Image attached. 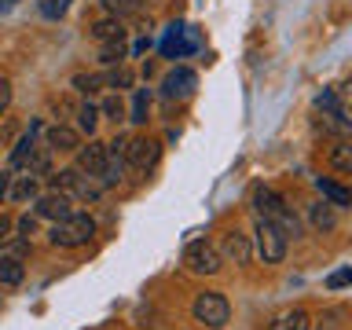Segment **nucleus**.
<instances>
[{
  "mask_svg": "<svg viewBox=\"0 0 352 330\" xmlns=\"http://www.w3.org/2000/svg\"><path fill=\"white\" fill-rule=\"evenodd\" d=\"M253 209H257L261 220H272V224L279 228L286 239H297V235H301V224H297L294 209L286 206L275 191H268V187H257V191H253Z\"/></svg>",
  "mask_w": 352,
  "mask_h": 330,
  "instance_id": "obj_1",
  "label": "nucleus"
},
{
  "mask_svg": "<svg viewBox=\"0 0 352 330\" xmlns=\"http://www.w3.org/2000/svg\"><path fill=\"white\" fill-rule=\"evenodd\" d=\"M92 235H96V220L88 213H70L66 220H59V224L52 228L48 239H52V246H59V250H77Z\"/></svg>",
  "mask_w": 352,
  "mask_h": 330,
  "instance_id": "obj_2",
  "label": "nucleus"
},
{
  "mask_svg": "<svg viewBox=\"0 0 352 330\" xmlns=\"http://www.w3.org/2000/svg\"><path fill=\"white\" fill-rule=\"evenodd\" d=\"M195 319H198L202 327H209V330H224L228 319H231L228 297H224V294H213V290L198 294V297H195Z\"/></svg>",
  "mask_w": 352,
  "mask_h": 330,
  "instance_id": "obj_3",
  "label": "nucleus"
},
{
  "mask_svg": "<svg viewBox=\"0 0 352 330\" xmlns=\"http://www.w3.org/2000/svg\"><path fill=\"white\" fill-rule=\"evenodd\" d=\"M253 235H257V257L264 261V264H279L283 257H286V239L279 228L272 224V220H261L257 217V228H253Z\"/></svg>",
  "mask_w": 352,
  "mask_h": 330,
  "instance_id": "obj_4",
  "label": "nucleus"
},
{
  "mask_svg": "<svg viewBox=\"0 0 352 330\" xmlns=\"http://www.w3.org/2000/svg\"><path fill=\"white\" fill-rule=\"evenodd\" d=\"M184 264L195 275H217L220 268H224V257H220L209 242H191V246L184 250Z\"/></svg>",
  "mask_w": 352,
  "mask_h": 330,
  "instance_id": "obj_5",
  "label": "nucleus"
},
{
  "mask_svg": "<svg viewBox=\"0 0 352 330\" xmlns=\"http://www.w3.org/2000/svg\"><path fill=\"white\" fill-rule=\"evenodd\" d=\"M191 48H198V33L187 30L184 22H173L169 33H165V41H162V52L169 55V59H176V55H187Z\"/></svg>",
  "mask_w": 352,
  "mask_h": 330,
  "instance_id": "obj_6",
  "label": "nucleus"
},
{
  "mask_svg": "<svg viewBox=\"0 0 352 330\" xmlns=\"http://www.w3.org/2000/svg\"><path fill=\"white\" fill-rule=\"evenodd\" d=\"M158 158H162V143L158 140H129L125 162L132 165V169H151Z\"/></svg>",
  "mask_w": 352,
  "mask_h": 330,
  "instance_id": "obj_7",
  "label": "nucleus"
},
{
  "mask_svg": "<svg viewBox=\"0 0 352 330\" xmlns=\"http://www.w3.org/2000/svg\"><path fill=\"white\" fill-rule=\"evenodd\" d=\"M33 213H37L41 220H55V224H59V220H66L74 213V206L63 191H48V195L37 198V209H33Z\"/></svg>",
  "mask_w": 352,
  "mask_h": 330,
  "instance_id": "obj_8",
  "label": "nucleus"
},
{
  "mask_svg": "<svg viewBox=\"0 0 352 330\" xmlns=\"http://www.w3.org/2000/svg\"><path fill=\"white\" fill-rule=\"evenodd\" d=\"M195 85H198L195 70H187V66H176V70L162 81V92H165V99H187V96L195 92Z\"/></svg>",
  "mask_w": 352,
  "mask_h": 330,
  "instance_id": "obj_9",
  "label": "nucleus"
},
{
  "mask_svg": "<svg viewBox=\"0 0 352 330\" xmlns=\"http://www.w3.org/2000/svg\"><path fill=\"white\" fill-rule=\"evenodd\" d=\"M37 132H41V121H33V125L22 132V140L15 143V151H11V169H30L33 154H37Z\"/></svg>",
  "mask_w": 352,
  "mask_h": 330,
  "instance_id": "obj_10",
  "label": "nucleus"
},
{
  "mask_svg": "<svg viewBox=\"0 0 352 330\" xmlns=\"http://www.w3.org/2000/svg\"><path fill=\"white\" fill-rule=\"evenodd\" d=\"M107 165V143L88 140V147H77V169L88 176H99V169Z\"/></svg>",
  "mask_w": 352,
  "mask_h": 330,
  "instance_id": "obj_11",
  "label": "nucleus"
},
{
  "mask_svg": "<svg viewBox=\"0 0 352 330\" xmlns=\"http://www.w3.org/2000/svg\"><path fill=\"white\" fill-rule=\"evenodd\" d=\"M220 257H228L231 264H250V257H253L250 239L239 235V231H228L224 242H220Z\"/></svg>",
  "mask_w": 352,
  "mask_h": 330,
  "instance_id": "obj_12",
  "label": "nucleus"
},
{
  "mask_svg": "<svg viewBox=\"0 0 352 330\" xmlns=\"http://www.w3.org/2000/svg\"><path fill=\"white\" fill-rule=\"evenodd\" d=\"M316 125L323 129V132H330V136H341V140H345L349 132H352V118H349V114H330V110H319Z\"/></svg>",
  "mask_w": 352,
  "mask_h": 330,
  "instance_id": "obj_13",
  "label": "nucleus"
},
{
  "mask_svg": "<svg viewBox=\"0 0 352 330\" xmlns=\"http://www.w3.org/2000/svg\"><path fill=\"white\" fill-rule=\"evenodd\" d=\"M308 220H312L316 231H334L338 228V213H334V206H330V202L308 206Z\"/></svg>",
  "mask_w": 352,
  "mask_h": 330,
  "instance_id": "obj_14",
  "label": "nucleus"
},
{
  "mask_svg": "<svg viewBox=\"0 0 352 330\" xmlns=\"http://www.w3.org/2000/svg\"><path fill=\"white\" fill-rule=\"evenodd\" d=\"M316 191L323 195V198H327V202L334 206V209H338V206H352V195H349V191H345V187H341V184L327 180V176H319V180H316Z\"/></svg>",
  "mask_w": 352,
  "mask_h": 330,
  "instance_id": "obj_15",
  "label": "nucleus"
},
{
  "mask_svg": "<svg viewBox=\"0 0 352 330\" xmlns=\"http://www.w3.org/2000/svg\"><path fill=\"white\" fill-rule=\"evenodd\" d=\"M48 147H52V151H77L81 143H77V132H74V129L52 125V129H48Z\"/></svg>",
  "mask_w": 352,
  "mask_h": 330,
  "instance_id": "obj_16",
  "label": "nucleus"
},
{
  "mask_svg": "<svg viewBox=\"0 0 352 330\" xmlns=\"http://www.w3.org/2000/svg\"><path fill=\"white\" fill-rule=\"evenodd\" d=\"M92 37L103 44V41H121L125 37V26H121V19H99L92 26Z\"/></svg>",
  "mask_w": 352,
  "mask_h": 330,
  "instance_id": "obj_17",
  "label": "nucleus"
},
{
  "mask_svg": "<svg viewBox=\"0 0 352 330\" xmlns=\"http://www.w3.org/2000/svg\"><path fill=\"white\" fill-rule=\"evenodd\" d=\"M330 165H334L338 173L352 176V140H341L338 147H330Z\"/></svg>",
  "mask_w": 352,
  "mask_h": 330,
  "instance_id": "obj_18",
  "label": "nucleus"
},
{
  "mask_svg": "<svg viewBox=\"0 0 352 330\" xmlns=\"http://www.w3.org/2000/svg\"><path fill=\"white\" fill-rule=\"evenodd\" d=\"M26 268H22V261L15 257H0V286H19Z\"/></svg>",
  "mask_w": 352,
  "mask_h": 330,
  "instance_id": "obj_19",
  "label": "nucleus"
},
{
  "mask_svg": "<svg viewBox=\"0 0 352 330\" xmlns=\"http://www.w3.org/2000/svg\"><path fill=\"white\" fill-rule=\"evenodd\" d=\"M308 327H312V319H308V312H301V308H294V312H286L272 323V330H308Z\"/></svg>",
  "mask_w": 352,
  "mask_h": 330,
  "instance_id": "obj_20",
  "label": "nucleus"
},
{
  "mask_svg": "<svg viewBox=\"0 0 352 330\" xmlns=\"http://www.w3.org/2000/svg\"><path fill=\"white\" fill-rule=\"evenodd\" d=\"M8 195L15 198V202H30V198H37V176H33V173H26V176H19V184L11 187Z\"/></svg>",
  "mask_w": 352,
  "mask_h": 330,
  "instance_id": "obj_21",
  "label": "nucleus"
},
{
  "mask_svg": "<svg viewBox=\"0 0 352 330\" xmlns=\"http://www.w3.org/2000/svg\"><path fill=\"white\" fill-rule=\"evenodd\" d=\"M103 8H107L114 19H125V15H140L143 0H103Z\"/></svg>",
  "mask_w": 352,
  "mask_h": 330,
  "instance_id": "obj_22",
  "label": "nucleus"
},
{
  "mask_svg": "<svg viewBox=\"0 0 352 330\" xmlns=\"http://www.w3.org/2000/svg\"><path fill=\"white\" fill-rule=\"evenodd\" d=\"M26 253H30V239H22V235H19V239L11 235V239L0 242V257H15V261H22Z\"/></svg>",
  "mask_w": 352,
  "mask_h": 330,
  "instance_id": "obj_23",
  "label": "nucleus"
},
{
  "mask_svg": "<svg viewBox=\"0 0 352 330\" xmlns=\"http://www.w3.org/2000/svg\"><path fill=\"white\" fill-rule=\"evenodd\" d=\"M121 59H125V37H121V41H103V48H99V63L114 66Z\"/></svg>",
  "mask_w": 352,
  "mask_h": 330,
  "instance_id": "obj_24",
  "label": "nucleus"
},
{
  "mask_svg": "<svg viewBox=\"0 0 352 330\" xmlns=\"http://www.w3.org/2000/svg\"><path fill=\"white\" fill-rule=\"evenodd\" d=\"M147 110H151V92L147 88H136V99H132V121L143 125V121H147Z\"/></svg>",
  "mask_w": 352,
  "mask_h": 330,
  "instance_id": "obj_25",
  "label": "nucleus"
},
{
  "mask_svg": "<svg viewBox=\"0 0 352 330\" xmlns=\"http://www.w3.org/2000/svg\"><path fill=\"white\" fill-rule=\"evenodd\" d=\"M77 125H81V132H88V136H92L96 125H99V110H96L92 103H85L81 110H77Z\"/></svg>",
  "mask_w": 352,
  "mask_h": 330,
  "instance_id": "obj_26",
  "label": "nucleus"
},
{
  "mask_svg": "<svg viewBox=\"0 0 352 330\" xmlns=\"http://www.w3.org/2000/svg\"><path fill=\"white\" fill-rule=\"evenodd\" d=\"M77 176H81V169H63V173H55L52 176V184H55V191H74L77 187Z\"/></svg>",
  "mask_w": 352,
  "mask_h": 330,
  "instance_id": "obj_27",
  "label": "nucleus"
},
{
  "mask_svg": "<svg viewBox=\"0 0 352 330\" xmlns=\"http://www.w3.org/2000/svg\"><path fill=\"white\" fill-rule=\"evenodd\" d=\"M37 8H41L44 19H63L66 8H70V0H37Z\"/></svg>",
  "mask_w": 352,
  "mask_h": 330,
  "instance_id": "obj_28",
  "label": "nucleus"
},
{
  "mask_svg": "<svg viewBox=\"0 0 352 330\" xmlns=\"http://www.w3.org/2000/svg\"><path fill=\"white\" fill-rule=\"evenodd\" d=\"M99 85H103V77H96V74H77L74 77V88H77V92H85V96L99 92Z\"/></svg>",
  "mask_w": 352,
  "mask_h": 330,
  "instance_id": "obj_29",
  "label": "nucleus"
},
{
  "mask_svg": "<svg viewBox=\"0 0 352 330\" xmlns=\"http://www.w3.org/2000/svg\"><path fill=\"white\" fill-rule=\"evenodd\" d=\"M103 81H107L110 88H129V85H132V74H129V70H110Z\"/></svg>",
  "mask_w": 352,
  "mask_h": 330,
  "instance_id": "obj_30",
  "label": "nucleus"
},
{
  "mask_svg": "<svg viewBox=\"0 0 352 330\" xmlns=\"http://www.w3.org/2000/svg\"><path fill=\"white\" fill-rule=\"evenodd\" d=\"M15 228H19V235H22V239L37 235V213H33V217H30V213H26V217H19V224H15Z\"/></svg>",
  "mask_w": 352,
  "mask_h": 330,
  "instance_id": "obj_31",
  "label": "nucleus"
},
{
  "mask_svg": "<svg viewBox=\"0 0 352 330\" xmlns=\"http://www.w3.org/2000/svg\"><path fill=\"white\" fill-rule=\"evenodd\" d=\"M338 99H341V107H345L349 114H352V74H349L345 81L338 85Z\"/></svg>",
  "mask_w": 352,
  "mask_h": 330,
  "instance_id": "obj_32",
  "label": "nucleus"
},
{
  "mask_svg": "<svg viewBox=\"0 0 352 330\" xmlns=\"http://www.w3.org/2000/svg\"><path fill=\"white\" fill-rule=\"evenodd\" d=\"M349 283H352V268H341V272H334V275L327 279L330 290H341V286H349Z\"/></svg>",
  "mask_w": 352,
  "mask_h": 330,
  "instance_id": "obj_33",
  "label": "nucleus"
},
{
  "mask_svg": "<svg viewBox=\"0 0 352 330\" xmlns=\"http://www.w3.org/2000/svg\"><path fill=\"white\" fill-rule=\"evenodd\" d=\"M99 114H107V118H114V121H118V118H121V99H118V96H110Z\"/></svg>",
  "mask_w": 352,
  "mask_h": 330,
  "instance_id": "obj_34",
  "label": "nucleus"
},
{
  "mask_svg": "<svg viewBox=\"0 0 352 330\" xmlns=\"http://www.w3.org/2000/svg\"><path fill=\"white\" fill-rule=\"evenodd\" d=\"M11 107V81H0V114Z\"/></svg>",
  "mask_w": 352,
  "mask_h": 330,
  "instance_id": "obj_35",
  "label": "nucleus"
},
{
  "mask_svg": "<svg viewBox=\"0 0 352 330\" xmlns=\"http://www.w3.org/2000/svg\"><path fill=\"white\" fill-rule=\"evenodd\" d=\"M338 319H341V312H327L319 319V330H338Z\"/></svg>",
  "mask_w": 352,
  "mask_h": 330,
  "instance_id": "obj_36",
  "label": "nucleus"
},
{
  "mask_svg": "<svg viewBox=\"0 0 352 330\" xmlns=\"http://www.w3.org/2000/svg\"><path fill=\"white\" fill-rule=\"evenodd\" d=\"M11 228H15V220L0 213V242H4V239H11Z\"/></svg>",
  "mask_w": 352,
  "mask_h": 330,
  "instance_id": "obj_37",
  "label": "nucleus"
},
{
  "mask_svg": "<svg viewBox=\"0 0 352 330\" xmlns=\"http://www.w3.org/2000/svg\"><path fill=\"white\" fill-rule=\"evenodd\" d=\"M8 191H11V176H8V173H0V202L8 198Z\"/></svg>",
  "mask_w": 352,
  "mask_h": 330,
  "instance_id": "obj_38",
  "label": "nucleus"
},
{
  "mask_svg": "<svg viewBox=\"0 0 352 330\" xmlns=\"http://www.w3.org/2000/svg\"><path fill=\"white\" fill-rule=\"evenodd\" d=\"M15 4H19V0H0V15H8V11L15 8Z\"/></svg>",
  "mask_w": 352,
  "mask_h": 330,
  "instance_id": "obj_39",
  "label": "nucleus"
}]
</instances>
